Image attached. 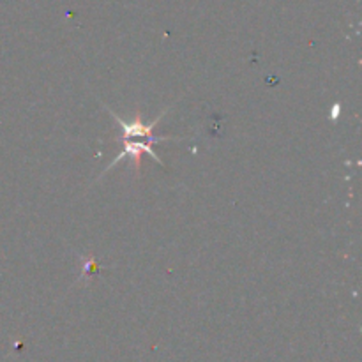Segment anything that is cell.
Masks as SVG:
<instances>
[{"mask_svg": "<svg viewBox=\"0 0 362 362\" xmlns=\"http://www.w3.org/2000/svg\"><path fill=\"white\" fill-rule=\"evenodd\" d=\"M108 112H110V115H112V117L119 122V126H121L122 133H124V140H129V138H147V140H156L158 136H152V131H154L156 124H158V122L166 115V112H163V114L159 115V117L156 119L151 126H149V124H144V122H142L140 115H136V119L133 122H126V121H122V119L119 117L115 112H112L110 108H108Z\"/></svg>", "mask_w": 362, "mask_h": 362, "instance_id": "cell-1", "label": "cell"}]
</instances>
